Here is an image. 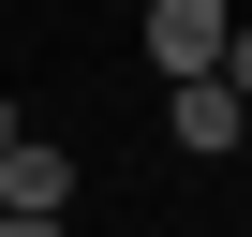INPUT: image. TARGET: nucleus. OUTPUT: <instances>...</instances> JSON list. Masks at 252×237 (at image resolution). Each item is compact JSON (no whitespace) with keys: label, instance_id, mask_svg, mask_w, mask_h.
Masks as SVG:
<instances>
[{"label":"nucleus","instance_id":"f257e3e1","mask_svg":"<svg viewBox=\"0 0 252 237\" xmlns=\"http://www.w3.org/2000/svg\"><path fill=\"white\" fill-rule=\"evenodd\" d=\"M222 30H237L222 0H149V59H163V89H178V74H222Z\"/></svg>","mask_w":252,"mask_h":237},{"label":"nucleus","instance_id":"f03ea898","mask_svg":"<svg viewBox=\"0 0 252 237\" xmlns=\"http://www.w3.org/2000/svg\"><path fill=\"white\" fill-rule=\"evenodd\" d=\"M163 134H178V148H237V134H252V104H237L222 74H178V89H163Z\"/></svg>","mask_w":252,"mask_h":237},{"label":"nucleus","instance_id":"7ed1b4c3","mask_svg":"<svg viewBox=\"0 0 252 237\" xmlns=\"http://www.w3.org/2000/svg\"><path fill=\"white\" fill-rule=\"evenodd\" d=\"M0 207H30V222H60V207H74V163L15 134V148H0Z\"/></svg>","mask_w":252,"mask_h":237},{"label":"nucleus","instance_id":"20e7f679","mask_svg":"<svg viewBox=\"0 0 252 237\" xmlns=\"http://www.w3.org/2000/svg\"><path fill=\"white\" fill-rule=\"evenodd\" d=\"M222 89H237V104H252V15H237V30H222Z\"/></svg>","mask_w":252,"mask_h":237},{"label":"nucleus","instance_id":"39448f33","mask_svg":"<svg viewBox=\"0 0 252 237\" xmlns=\"http://www.w3.org/2000/svg\"><path fill=\"white\" fill-rule=\"evenodd\" d=\"M0 237H60V222H30V207H0Z\"/></svg>","mask_w":252,"mask_h":237},{"label":"nucleus","instance_id":"423d86ee","mask_svg":"<svg viewBox=\"0 0 252 237\" xmlns=\"http://www.w3.org/2000/svg\"><path fill=\"white\" fill-rule=\"evenodd\" d=\"M15 134H30V118H15V89H0V148H15Z\"/></svg>","mask_w":252,"mask_h":237}]
</instances>
